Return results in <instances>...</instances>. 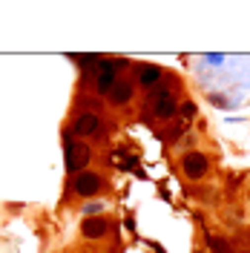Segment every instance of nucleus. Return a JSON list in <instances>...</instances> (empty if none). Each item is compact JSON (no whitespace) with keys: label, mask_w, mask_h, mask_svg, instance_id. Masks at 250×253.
I'll use <instances>...</instances> for the list:
<instances>
[{"label":"nucleus","mask_w":250,"mask_h":253,"mask_svg":"<svg viewBox=\"0 0 250 253\" xmlns=\"http://www.w3.org/2000/svg\"><path fill=\"white\" fill-rule=\"evenodd\" d=\"M132 95H135V81H132V78H118L107 98H110L112 107H124V104L132 101Z\"/></svg>","instance_id":"0eeeda50"},{"label":"nucleus","mask_w":250,"mask_h":253,"mask_svg":"<svg viewBox=\"0 0 250 253\" xmlns=\"http://www.w3.org/2000/svg\"><path fill=\"white\" fill-rule=\"evenodd\" d=\"M181 170H184L187 178L199 181V178H204V175L210 173V158L204 156V153H199V150L184 153V156H181Z\"/></svg>","instance_id":"423d86ee"},{"label":"nucleus","mask_w":250,"mask_h":253,"mask_svg":"<svg viewBox=\"0 0 250 253\" xmlns=\"http://www.w3.org/2000/svg\"><path fill=\"white\" fill-rule=\"evenodd\" d=\"M104 210V202H92V205H83V219H89V216H98Z\"/></svg>","instance_id":"f8f14e48"},{"label":"nucleus","mask_w":250,"mask_h":253,"mask_svg":"<svg viewBox=\"0 0 250 253\" xmlns=\"http://www.w3.org/2000/svg\"><path fill=\"white\" fill-rule=\"evenodd\" d=\"M248 199H250V193H248Z\"/></svg>","instance_id":"ddd939ff"},{"label":"nucleus","mask_w":250,"mask_h":253,"mask_svg":"<svg viewBox=\"0 0 250 253\" xmlns=\"http://www.w3.org/2000/svg\"><path fill=\"white\" fill-rule=\"evenodd\" d=\"M204 242H207V248L213 253H233V248H230V242L221 236H204Z\"/></svg>","instance_id":"9d476101"},{"label":"nucleus","mask_w":250,"mask_h":253,"mask_svg":"<svg viewBox=\"0 0 250 253\" xmlns=\"http://www.w3.org/2000/svg\"><path fill=\"white\" fill-rule=\"evenodd\" d=\"M104 190V175L95 173V170H83L72 178V193L81 196V199H92Z\"/></svg>","instance_id":"39448f33"},{"label":"nucleus","mask_w":250,"mask_h":253,"mask_svg":"<svg viewBox=\"0 0 250 253\" xmlns=\"http://www.w3.org/2000/svg\"><path fill=\"white\" fill-rule=\"evenodd\" d=\"M178 115L187 118V121H193V118H196V104H193V101H184V104L178 107Z\"/></svg>","instance_id":"9b49d317"},{"label":"nucleus","mask_w":250,"mask_h":253,"mask_svg":"<svg viewBox=\"0 0 250 253\" xmlns=\"http://www.w3.org/2000/svg\"><path fill=\"white\" fill-rule=\"evenodd\" d=\"M121 69H124V61L101 58V61L89 69V75H92V92L95 95H110V89L115 86V81L121 78Z\"/></svg>","instance_id":"f03ea898"},{"label":"nucleus","mask_w":250,"mask_h":253,"mask_svg":"<svg viewBox=\"0 0 250 253\" xmlns=\"http://www.w3.org/2000/svg\"><path fill=\"white\" fill-rule=\"evenodd\" d=\"M161 78H164V69L161 66H153V63H144L138 69V86L141 89H156L158 84H161Z\"/></svg>","instance_id":"1a4fd4ad"},{"label":"nucleus","mask_w":250,"mask_h":253,"mask_svg":"<svg viewBox=\"0 0 250 253\" xmlns=\"http://www.w3.org/2000/svg\"><path fill=\"white\" fill-rule=\"evenodd\" d=\"M110 219H104V216H89V219L81 221V236L83 239H104L110 233Z\"/></svg>","instance_id":"6e6552de"},{"label":"nucleus","mask_w":250,"mask_h":253,"mask_svg":"<svg viewBox=\"0 0 250 253\" xmlns=\"http://www.w3.org/2000/svg\"><path fill=\"white\" fill-rule=\"evenodd\" d=\"M63 156H66V173L78 175L89 167V161H92V147L86 141H78L72 132H66V138H63Z\"/></svg>","instance_id":"7ed1b4c3"},{"label":"nucleus","mask_w":250,"mask_h":253,"mask_svg":"<svg viewBox=\"0 0 250 253\" xmlns=\"http://www.w3.org/2000/svg\"><path fill=\"white\" fill-rule=\"evenodd\" d=\"M147 101H150V104H147V118L153 115L158 121H172V118L178 115V101H175L172 89L161 86V84H158L156 89L147 92Z\"/></svg>","instance_id":"f257e3e1"},{"label":"nucleus","mask_w":250,"mask_h":253,"mask_svg":"<svg viewBox=\"0 0 250 253\" xmlns=\"http://www.w3.org/2000/svg\"><path fill=\"white\" fill-rule=\"evenodd\" d=\"M72 135L75 138H104V121L98 112H78L75 124H72Z\"/></svg>","instance_id":"20e7f679"}]
</instances>
